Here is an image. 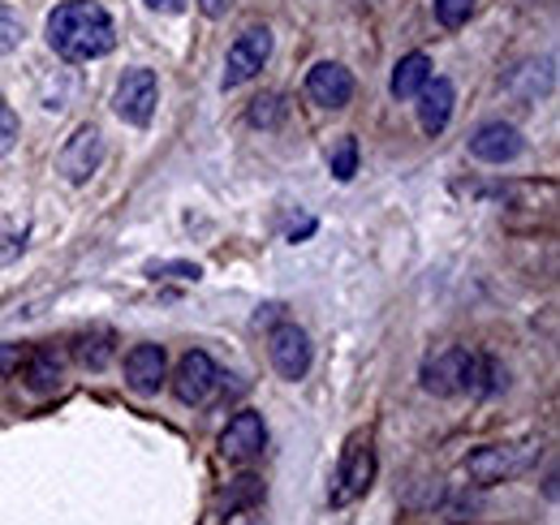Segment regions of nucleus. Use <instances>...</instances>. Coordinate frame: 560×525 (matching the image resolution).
Here are the masks:
<instances>
[{
	"mask_svg": "<svg viewBox=\"0 0 560 525\" xmlns=\"http://www.w3.org/2000/svg\"><path fill=\"white\" fill-rule=\"evenodd\" d=\"M264 448H268V427H264V418H259L255 409L233 413L229 427H224V435H220V457L233 460V465H246V460L264 457Z\"/></svg>",
	"mask_w": 560,
	"mask_h": 525,
	"instance_id": "1a4fd4ad",
	"label": "nucleus"
},
{
	"mask_svg": "<svg viewBox=\"0 0 560 525\" xmlns=\"http://www.w3.org/2000/svg\"><path fill=\"white\" fill-rule=\"evenodd\" d=\"M475 375H479V353H470V349H462V345H448V349L431 353L419 371L422 388L431 396L475 393Z\"/></svg>",
	"mask_w": 560,
	"mask_h": 525,
	"instance_id": "f03ea898",
	"label": "nucleus"
},
{
	"mask_svg": "<svg viewBox=\"0 0 560 525\" xmlns=\"http://www.w3.org/2000/svg\"><path fill=\"white\" fill-rule=\"evenodd\" d=\"M375 482V448H371V435H350L346 453H341V469H337V482H332V509H350L353 500H362Z\"/></svg>",
	"mask_w": 560,
	"mask_h": 525,
	"instance_id": "20e7f679",
	"label": "nucleus"
},
{
	"mask_svg": "<svg viewBox=\"0 0 560 525\" xmlns=\"http://www.w3.org/2000/svg\"><path fill=\"white\" fill-rule=\"evenodd\" d=\"M246 117H250V126H259V130H277L280 117H284V104H280V95H259Z\"/></svg>",
	"mask_w": 560,
	"mask_h": 525,
	"instance_id": "4be33fe9",
	"label": "nucleus"
},
{
	"mask_svg": "<svg viewBox=\"0 0 560 525\" xmlns=\"http://www.w3.org/2000/svg\"><path fill=\"white\" fill-rule=\"evenodd\" d=\"M475 4H479V0H435V18H440L444 31H457V26L470 22Z\"/></svg>",
	"mask_w": 560,
	"mask_h": 525,
	"instance_id": "5701e85b",
	"label": "nucleus"
},
{
	"mask_svg": "<svg viewBox=\"0 0 560 525\" xmlns=\"http://www.w3.org/2000/svg\"><path fill=\"white\" fill-rule=\"evenodd\" d=\"M470 155L479 160V164H513L522 151H526V138L517 126H509V121H488V126H479V130L470 133Z\"/></svg>",
	"mask_w": 560,
	"mask_h": 525,
	"instance_id": "9b49d317",
	"label": "nucleus"
},
{
	"mask_svg": "<svg viewBox=\"0 0 560 525\" xmlns=\"http://www.w3.org/2000/svg\"><path fill=\"white\" fill-rule=\"evenodd\" d=\"M155 104H160V82L151 69H126V78L117 82V95H113V113L126 121V126H151L155 117Z\"/></svg>",
	"mask_w": 560,
	"mask_h": 525,
	"instance_id": "39448f33",
	"label": "nucleus"
},
{
	"mask_svg": "<svg viewBox=\"0 0 560 525\" xmlns=\"http://www.w3.org/2000/svg\"><path fill=\"white\" fill-rule=\"evenodd\" d=\"M147 9H155V13H182L190 0H142Z\"/></svg>",
	"mask_w": 560,
	"mask_h": 525,
	"instance_id": "bb28decb",
	"label": "nucleus"
},
{
	"mask_svg": "<svg viewBox=\"0 0 560 525\" xmlns=\"http://www.w3.org/2000/svg\"><path fill=\"white\" fill-rule=\"evenodd\" d=\"M22 39H26V22H22L9 4H0V57L18 52V48H22Z\"/></svg>",
	"mask_w": 560,
	"mask_h": 525,
	"instance_id": "412c9836",
	"label": "nucleus"
},
{
	"mask_svg": "<svg viewBox=\"0 0 560 525\" xmlns=\"http://www.w3.org/2000/svg\"><path fill=\"white\" fill-rule=\"evenodd\" d=\"M18 138H22V121H18V113H13L9 104H0V155H9V151L18 147Z\"/></svg>",
	"mask_w": 560,
	"mask_h": 525,
	"instance_id": "b1692460",
	"label": "nucleus"
},
{
	"mask_svg": "<svg viewBox=\"0 0 560 525\" xmlns=\"http://www.w3.org/2000/svg\"><path fill=\"white\" fill-rule=\"evenodd\" d=\"M73 353H78V362H82V366H91V371H104V366H108V358H113V336H108V331L82 336V340L73 345Z\"/></svg>",
	"mask_w": 560,
	"mask_h": 525,
	"instance_id": "a211bd4d",
	"label": "nucleus"
},
{
	"mask_svg": "<svg viewBox=\"0 0 560 525\" xmlns=\"http://www.w3.org/2000/svg\"><path fill=\"white\" fill-rule=\"evenodd\" d=\"M539 460V444H483L466 457V474L475 487H495L526 474Z\"/></svg>",
	"mask_w": 560,
	"mask_h": 525,
	"instance_id": "7ed1b4c3",
	"label": "nucleus"
},
{
	"mask_svg": "<svg viewBox=\"0 0 560 525\" xmlns=\"http://www.w3.org/2000/svg\"><path fill=\"white\" fill-rule=\"evenodd\" d=\"M164 380H168L164 345H135V349L126 353V384H130V393H139V396L160 393Z\"/></svg>",
	"mask_w": 560,
	"mask_h": 525,
	"instance_id": "f8f14e48",
	"label": "nucleus"
},
{
	"mask_svg": "<svg viewBox=\"0 0 560 525\" xmlns=\"http://www.w3.org/2000/svg\"><path fill=\"white\" fill-rule=\"evenodd\" d=\"M419 126L422 133H444L448 130V121H453V104H457V91H453V82L448 78H427V86H422L419 95Z\"/></svg>",
	"mask_w": 560,
	"mask_h": 525,
	"instance_id": "4468645a",
	"label": "nucleus"
},
{
	"mask_svg": "<svg viewBox=\"0 0 560 525\" xmlns=\"http://www.w3.org/2000/svg\"><path fill=\"white\" fill-rule=\"evenodd\" d=\"M328 168H332V177L337 182H353V173H358V138H337V147L328 151Z\"/></svg>",
	"mask_w": 560,
	"mask_h": 525,
	"instance_id": "6ab92c4d",
	"label": "nucleus"
},
{
	"mask_svg": "<svg viewBox=\"0 0 560 525\" xmlns=\"http://www.w3.org/2000/svg\"><path fill=\"white\" fill-rule=\"evenodd\" d=\"M427 78H431V61H427V52H410V57H401L397 69H393V95H397V100H415L422 86H427Z\"/></svg>",
	"mask_w": 560,
	"mask_h": 525,
	"instance_id": "dca6fc26",
	"label": "nucleus"
},
{
	"mask_svg": "<svg viewBox=\"0 0 560 525\" xmlns=\"http://www.w3.org/2000/svg\"><path fill=\"white\" fill-rule=\"evenodd\" d=\"M26 388L35 396H48L61 388V358L57 353H35L31 362H26Z\"/></svg>",
	"mask_w": 560,
	"mask_h": 525,
	"instance_id": "f3484780",
	"label": "nucleus"
},
{
	"mask_svg": "<svg viewBox=\"0 0 560 525\" xmlns=\"http://www.w3.org/2000/svg\"><path fill=\"white\" fill-rule=\"evenodd\" d=\"M509 388V371L495 362V358H483L479 353V375H475V396H495Z\"/></svg>",
	"mask_w": 560,
	"mask_h": 525,
	"instance_id": "aec40b11",
	"label": "nucleus"
},
{
	"mask_svg": "<svg viewBox=\"0 0 560 525\" xmlns=\"http://www.w3.org/2000/svg\"><path fill=\"white\" fill-rule=\"evenodd\" d=\"M48 48L61 61H100L117 48V26L100 0H66L48 13Z\"/></svg>",
	"mask_w": 560,
	"mask_h": 525,
	"instance_id": "f257e3e1",
	"label": "nucleus"
},
{
	"mask_svg": "<svg viewBox=\"0 0 560 525\" xmlns=\"http://www.w3.org/2000/svg\"><path fill=\"white\" fill-rule=\"evenodd\" d=\"M259 500H264V478L242 474V478H233V482L215 495V509H220V517H233V513H255Z\"/></svg>",
	"mask_w": 560,
	"mask_h": 525,
	"instance_id": "2eb2a0df",
	"label": "nucleus"
},
{
	"mask_svg": "<svg viewBox=\"0 0 560 525\" xmlns=\"http://www.w3.org/2000/svg\"><path fill=\"white\" fill-rule=\"evenodd\" d=\"M306 95L319 108H346L353 100V73L346 66H337V61H319L306 73Z\"/></svg>",
	"mask_w": 560,
	"mask_h": 525,
	"instance_id": "ddd939ff",
	"label": "nucleus"
},
{
	"mask_svg": "<svg viewBox=\"0 0 560 525\" xmlns=\"http://www.w3.org/2000/svg\"><path fill=\"white\" fill-rule=\"evenodd\" d=\"M199 9H203V18H224V9H229V0H195Z\"/></svg>",
	"mask_w": 560,
	"mask_h": 525,
	"instance_id": "cd10ccee",
	"label": "nucleus"
},
{
	"mask_svg": "<svg viewBox=\"0 0 560 525\" xmlns=\"http://www.w3.org/2000/svg\"><path fill=\"white\" fill-rule=\"evenodd\" d=\"M268 57H272V31H268V26L242 31V35L233 39V48H229V61H224V91L250 82L259 69L268 66Z\"/></svg>",
	"mask_w": 560,
	"mask_h": 525,
	"instance_id": "0eeeda50",
	"label": "nucleus"
},
{
	"mask_svg": "<svg viewBox=\"0 0 560 525\" xmlns=\"http://www.w3.org/2000/svg\"><path fill=\"white\" fill-rule=\"evenodd\" d=\"M22 366V349L18 345H0V375H13Z\"/></svg>",
	"mask_w": 560,
	"mask_h": 525,
	"instance_id": "a878e982",
	"label": "nucleus"
},
{
	"mask_svg": "<svg viewBox=\"0 0 560 525\" xmlns=\"http://www.w3.org/2000/svg\"><path fill=\"white\" fill-rule=\"evenodd\" d=\"M220 384V371L211 362V353L203 349H190L182 362H177V375H173V393L182 405H208L211 393Z\"/></svg>",
	"mask_w": 560,
	"mask_h": 525,
	"instance_id": "9d476101",
	"label": "nucleus"
},
{
	"mask_svg": "<svg viewBox=\"0 0 560 525\" xmlns=\"http://www.w3.org/2000/svg\"><path fill=\"white\" fill-rule=\"evenodd\" d=\"M100 164H104V133L95 130V126H78L66 138L61 155H57V173L70 186H82V182H91L100 173Z\"/></svg>",
	"mask_w": 560,
	"mask_h": 525,
	"instance_id": "423d86ee",
	"label": "nucleus"
},
{
	"mask_svg": "<svg viewBox=\"0 0 560 525\" xmlns=\"http://www.w3.org/2000/svg\"><path fill=\"white\" fill-rule=\"evenodd\" d=\"M147 276H151V280H160V276H177V280H199V276H203V267H199V262H151V267H147Z\"/></svg>",
	"mask_w": 560,
	"mask_h": 525,
	"instance_id": "393cba45",
	"label": "nucleus"
},
{
	"mask_svg": "<svg viewBox=\"0 0 560 525\" xmlns=\"http://www.w3.org/2000/svg\"><path fill=\"white\" fill-rule=\"evenodd\" d=\"M268 358L277 366L280 380H306L311 371V336L298 328V324H277L268 331Z\"/></svg>",
	"mask_w": 560,
	"mask_h": 525,
	"instance_id": "6e6552de",
	"label": "nucleus"
}]
</instances>
